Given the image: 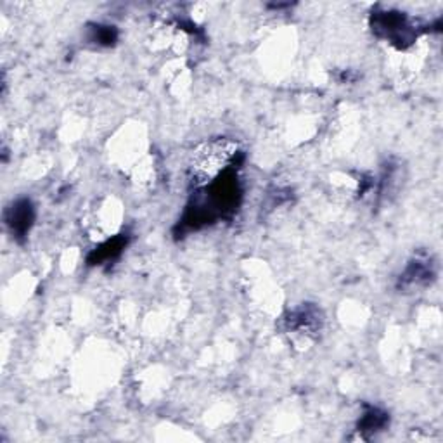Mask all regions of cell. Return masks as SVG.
Returning a JSON list of instances; mask_svg holds the SVG:
<instances>
[{
  "label": "cell",
  "mask_w": 443,
  "mask_h": 443,
  "mask_svg": "<svg viewBox=\"0 0 443 443\" xmlns=\"http://www.w3.org/2000/svg\"><path fill=\"white\" fill-rule=\"evenodd\" d=\"M289 329H295L303 333L306 331V335H308V331H313L317 326H319V312L313 308H302L296 310L295 313H291V317L288 319Z\"/></svg>",
  "instance_id": "cell-4"
},
{
  "label": "cell",
  "mask_w": 443,
  "mask_h": 443,
  "mask_svg": "<svg viewBox=\"0 0 443 443\" xmlns=\"http://www.w3.org/2000/svg\"><path fill=\"white\" fill-rule=\"evenodd\" d=\"M237 155V146L224 137L211 139L201 144L190 156L189 173L196 187L210 186L217 182L233 165Z\"/></svg>",
  "instance_id": "cell-1"
},
{
  "label": "cell",
  "mask_w": 443,
  "mask_h": 443,
  "mask_svg": "<svg viewBox=\"0 0 443 443\" xmlns=\"http://www.w3.org/2000/svg\"><path fill=\"white\" fill-rule=\"evenodd\" d=\"M95 39L101 43H113L117 35H115V30H111L109 26H99L97 33H95Z\"/></svg>",
  "instance_id": "cell-6"
},
{
  "label": "cell",
  "mask_w": 443,
  "mask_h": 443,
  "mask_svg": "<svg viewBox=\"0 0 443 443\" xmlns=\"http://www.w3.org/2000/svg\"><path fill=\"white\" fill-rule=\"evenodd\" d=\"M384 424V414H380L377 411H371L369 414H366V419H364V428L374 429L381 428Z\"/></svg>",
  "instance_id": "cell-5"
},
{
  "label": "cell",
  "mask_w": 443,
  "mask_h": 443,
  "mask_svg": "<svg viewBox=\"0 0 443 443\" xmlns=\"http://www.w3.org/2000/svg\"><path fill=\"white\" fill-rule=\"evenodd\" d=\"M33 220V210L30 201H19L16 203V206L12 208L11 218H9V224H11L12 230L16 234H25L26 230L30 229Z\"/></svg>",
  "instance_id": "cell-3"
},
{
  "label": "cell",
  "mask_w": 443,
  "mask_h": 443,
  "mask_svg": "<svg viewBox=\"0 0 443 443\" xmlns=\"http://www.w3.org/2000/svg\"><path fill=\"white\" fill-rule=\"evenodd\" d=\"M374 30L383 32L384 37L400 40L407 37L408 23L407 19H405V16H402L400 12H383V14L376 16Z\"/></svg>",
  "instance_id": "cell-2"
}]
</instances>
